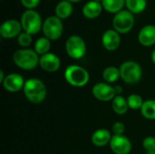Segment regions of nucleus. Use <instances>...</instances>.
Listing matches in <instances>:
<instances>
[{
	"mask_svg": "<svg viewBox=\"0 0 155 154\" xmlns=\"http://www.w3.org/2000/svg\"><path fill=\"white\" fill-rule=\"evenodd\" d=\"M23 91L26 99L35 104L44 102L47 93L45 84L38 78H30L26 80Z\"/></svg>",
	"mask_w": 155,
	"mask_h": 154,
	"instance_id": "nucleus-1",
	"label": "nucleus"
},
{
	"mask_svg": "<svg viewBox=\"0 0 155 154\" xmlns=\"http://www.w3.org/2000/svg\"><path fill=\"white\" fill-rule=\"evenodd\" d=\"M39 60L38 54L35 50L28 48L18 49L13 54V62L15 64L18 68L25 71L35 69L39 64Z\"/></svg>",
	"mask_w": 155,
	"mask_h": 154,
	"instance_id": "nucleus-2",
	"label": "nucleus"
},
{
	"mask_svg": "<svg viewBox=\"0 0 155 154\" xmlns=\"http://www.w3.org/2000/svg\"><path fill=\"white\" fill-rule=\"evenodd\" d=\"M65 81L74 87H83L89 82L90 75L86 69L77 64L67 66L64 71Z\"/></svg>",
	"mask_w": 155,
	"mask_h": 154,
	"instance_id": "nucleus-3",
	"label": "nucleus"
},
{
	"mask_svg": "<svg viewBox=\"0 0 155 154\" xmlns=\"http://www.w3.org/2000/svg\"><path fill=\"white\" fill-rule=\"evenodd\" d=\"M20 23L23 30L30 34H37L43 28L44 24L40 14L34 9H26L23 12L20 18Z\"/></svg>",
	"mask_w": 155,
	"mask_h": 154,
	"instance_id": "nucleus-4",
	"label": "nucleus"
},
{
	"mask_svg": "<svg viewBox=\"0 0 155 154\" xmlns=\"http://www.w3.org/2000/svg\"><path fill=\"white\" fill-rule=\"evenodd\" d=\"M121 78L128 84L139 83L143 77V69L141 65L134 61L124 62L120 66Z\"/></svg>",
	"mask_w": 155,
	"mask_h": 154,
	"instance_id": "nucleus-5",
	"label": "nucleus"
},
{
	"mask_svg": "<svg viewBox=\"0 0 155 154\" xmlns=\"http://www.w3.org/2000/svg\"><path fill=\"white\" fill-rule=\"evenodd\" d=\"M42 30L45 37L48 38L50 41L59 39L64 32V25L62 19H60L56 15L48 16L44 21Z\"/></svg>",
	"mask_w": 155,
	"mask_h": 154,
	"instance_id": "nucleus-6",
	"label": "nucleus"
},
{
	"mask_svg": "<svg viewBox=\"0 0 155 154\" xmlns=\"http://www.w3.org/2000/svg\"><path fill=\"white\" fill-rule=\"evenodd\" d=\"M134 25V14L129 10H122L114 15L113 19V26L119 34H127Z\"/></svg>",
	"mask_w": 155,
	"mask_h": 154,
	"instance_id": "nucleus-7",
	"label": "nucleus"
},
{
	"mask_svg": "<svg viewBox=\"0 0 155 154\" xmlns=\"http://www.w3.org/2000/svg\"><path fill=\"white\" fill-rule=\"evenodd\" d=\"M65 51L71 58L75 60L81 59L86 53L85 42L79 35H71L65 42Z\"/></svg>",
	"mask_w": 155,
	"mask_h": 154,
	"instance_id": "nucleus-8",
	"label": "nucleus"
},
{
	"mask_svg": "<svg viewBox=\"0 0 155 154\" xmlns=\"http://www.w3.org/2000/svg\"><path fill=\"white\" fill-rule=\"evenodd\" d=\"M92 93L94 98L102 102H109L116 96L114 88L107 83H98L94 85Z\"/></svg>",
	"mask_w": 155,
	"mask_h": 154,
	"instance_id": "nucleus-9",
	"label": "nucleus"
},
{
	"mask_svg": "<svg viewBox=\"0 0 155 154\" xmlns=\"http://www.w3.org/2000/svg\"><path fill=\"white\" fill-rule=\"evenodd\" d=\"M22 25L20 21L9 19L5 21L0 26V34L3 38L11 39L18 36L22 32Z\"/></svg>",
	"mask_w": 155,
	"mask_h": 154,
	"instance_id": "nucleus-10",
	"label": "nucleus"
},
{
	"mask_svg": "<svg viewBox=\"0 0 155 154\" xmlns=\"http://www.w3.org/2000/svg\"><path fill=\"white\" fill-rule=\"evenodd\" d=\"M110 147L115 154H129L132 151L131 141L124 135H113Z\"/></svg>",
	"mask_w": 155,
	"mask_h": 154,
	"instance_id": "nucleus-11",
	"label": "nucleus"
},
{
	"mask_svg": "<svg viewBox=\"0 0 155 154\" xmlns=\"http://www.w3.org/2000/svg\"><path fill=\"white\" fill-rule=\"evenodd\" d=\"M25 81L24 77L18 74H9L5 76L4 82L2 83L4 88L10 93H16L24 89Z\"/></svg>",
	"mask_w": 155,
	"mask_h": 154,
	"instance_id": "nucleus-12",
	"label": "nucleus"
},
{
	"mask_svg": "<svg viewBox=\"0 0 155 154\" xmlns=\"http://www.w3.org/2000/svg\"><path fill=\"white\" fill-rule=\"evenodd\" d=\"M39 65L43 70L49 73H54L60 68L61 60L56 54L53 53H47L44 55H41L39 60Z\"/></svg>",
	"mask_w": 155,
	"mask_h": 154,
	"instance_id": "nucleus-13",
	"label": "nucleus"
},
{
	"mask_svg": "<svg viewBox=\"0 0 155 154\" xmlns=\"http://www.w3.org/2000/svg\"><path fill=\"white\" fill-rule=\"evenodd\" d=\"M102 44L104 47L108 51L116 50L121 44L120 34L114 29L106 30L102 36Z\"/></svg>",
	"mask_w": 155,
	"mask_h": 154,
	"instance_id": "nucleus-14",
	"label": "nucleus"
},
{
	"mask_svg": "<svg viewBox=\"0 0 155 154\" xmlns=\"http://www.w3.org/2000/svg\"><path fill=\"white\" fill-rule=\"evenodd\" d=\"M138 40L143 46L149 47L155 44V25H147L143 26L138 34Z\"/></svg>",
	"mask_w": 155,
	"mask_h": 154,
	"instance_id": "nucleus-15",
	"label": "nucleus"
},
{
	"mask_svg": "<svg viewBox=\"0 0 155 154\" xmlns=\"http://www.w3.org/2000/svg\"><path fill=\"white\" fill-rule=\"evenodd\" d=\"M112 137L113 135L108 130L98 129L92 134L91 141H92V143L96 147H104L108 143L110 144Z\"/></svg>",
	"mask_w": 155,
	"mask_h": 154,
	"instance_id": "nucleus-16",
	"label": "nucleus"
},
{
	"mask_svg": "<svg viewBox=\"0 0 155 154\" xmlns=\"http://www.w3.org/2000/svg\"><path fill=\"white\" fill-rule=\"evenodd\" d=\"M103 8L102 3L91 0L83 6V14L88 19H94L101 15Z\"/></svg>",
	"mask_w": 155,
	"mask_h": 154,
	"instance_id": "nucleus-17",
	"label": "nucleus"
},
{
	"mask_svg": "<svg viewBox=\"0 0 155 154\" xmlns=\"http://www.w3.org/2000/svg\"><path fill=\"white\" fill-rule=\"evenodd\" d=\"M73 11H74V7H73L72 3L66 0L60 1L54 8L55 15L59 17L60 19L68 18L73 14Z\"/></svg>",
	"mask_w": 155,
	"mask_h": 154,
	"instance_id": "nucleus-18",
	"label": "nucleus"
},
{
	"mask_svg": "<svg viewBox=\"0 0 155 154\" xmlns=\"http://www.w3.org/2000/svg\"><path fill=\"white\" fill-rule=\"evenodd\" d=\"M112 108L116 114L123 115V114L126 113L129 109L127 99H125L122 95H116L113 100Z\"/></svg>",
	"mask_w": 155,
	"mask_h": 154,
	"instance_id": "nucleus-19",
	"label": "nucleus"
},
{
	"mask_svg": "<svg viewBox=\"0 0 155 154\" xmlns=\"http://www.w3.org/2000/svg\"><path fill=\"white\" fill-rule=\"evenodd\" d=\"M125 5V0H103L102 5L104 10L112 14H117L123 10Z\"/></svg>",
	"mask_w": 155,
	"mask_h": 154,
	"instance_id": "nucleus-20",
	"label": "nucleus"
},
{
	"mask_svg": "<svg viewBox=\"0 0 155 154\" xmlns=\"http://www.w3.org/2000/svg\"><path fill=\"white\" fill-rule=\"evenodd\" d=\"M103 78L107 84L115 83L119 78H121L120 69L115 66H108L103 72Z\"/></svg>",
	"mask_w": 155,
	"mask_h": 154,
	"instance_id": "nucleus-21",
	"label": "nucleus"
},
{
	"mask_svg": "<svg viewBox=\"0 0 155 154\" xmlns=\"http://www.w3.org/2000/svg\"><path fill=\"white\" fill-rule=\"evenodd\" d=\"M127 9L133 14L142 13L147 5L146 0H125Z\"/></svg>",
	"mask_w": 155,
	"mask_h": 154,
	"instance_id": "nucleus-22",
	"label": "nucleus"
},
{
	"mask_svg": "<svg viewBox=\"0 0 155 154\" xmlns=\"http://www.w3.org/2000/svg\"><path fill=\"white\" fill-rule=\"evenodd\" d=\"M142 115L148 120H155V100L144 101L141 109Z\"/></svg>",
	"mask_w": 155,
	"mask_h": 154,
	"instance_id": "nucleus-23",
	"label": "nucleus"
},
{
	"mask_svg": "<svg viewBox=\"0 0 155 154\" xmlns=\"http://www.w3.org/2000/svg\"><path fill=\"white\" fill-rule=\"evenodd\" d=\"M50 48H51V41L46 37H40L35 43V49L34 50L38 54L44 55V54L49 53Z\"/></svg>",
	"mask_w": 155,
	"mask_h": 154,
	"instance_id": "nucleus-24",
	"label": "nucleus"
},
{
	"mask_svg": "<svg viewBox=\"0 0 155 154\" xmlns=\"http://www.w3.org/2000/svg\"><path fill=\"white\" fill-rule=\"evenodd\" d=\"M127 103H128L129 108H131L133 110H138V109L141 110L144 101L143 100L141 95L136 94V93H133V94L128 96Z\"/></svg>",
	"mask_w": 155,
	"mask_h": 154,
	"instance_id": "nucleus-25",
	"label": "nucleus"
},
{
	"mask_svg": "<svg viewBox=\"0 0 155 154\" xmlns=\"http://www.w3.org/2000/svg\"><path fill=\"white\" fill-rule=\"evenodd\" d=\"M32 41H33V38H32V34L23 31L18 36H17V42H18V44L21 46V47H24V48H26L28 47L31 44H32Z\"/></svg>",
	"mask_w": 155,
	"mask_h": 154,
	"instance_id": "nucleus-26",
	"label": "nucleus"
},
{
	"mask_svg": "<svg viewBox=\"0 0 155 154\" xmlns=\"http://www.w3.org/2000/svg\"><path fill=\"white\" fill-rule=\"evenodd\" d=\"M143 147L148 154H155V137L148 136L143 141Z\"/></svg>",
	"mask_w": 155,
	"mask_h": 154,
	"instance_id": "nucleus-27",
	"label": "nucleus"
},
{
	"mask_svg": "<svg viewBox=\"0 0 155 154\" xmlns=\"http://www.w3.org/2000/svg\"><path fill=\"white\" fill-rule=\"evenodd\" d=\"M114 135H124L125 131V126L122 122H115L112 127Z\"/></svg>",
	"mask_w": 155,
	"mask_h": 154,
	"instance_id": "nucleus-28",
	"label": "nucleus"
},
{
	"mask_svg": "<svg viewBox=\"0 0 155 154\" xmlns=\"http://www.w3.org/2000/svg\"><path fill=\"white\" fill-rule=\"evenodd\" d=\"M21 3L25 8L34 9L35 7H36L39 5L40 0H21Z\"/></svg>",
	"mask_w": 155,
	"mask_h": 154,
	"instance_id": "nucleus-29",
	"label": "nucleus"
},
{
	"mask_svg": "<svg viewBox=\"0 0 155 154\" xmlns=\"http://www.w3.org/2000/svg\"><path fill=\"white\" fill-rule=\"evenodd\" d=\"M114 88V91H115V94L116 95H120L123 93V88H122L121 85H116Z\"/></svg>",
	"mask_w": 155,
	"mask_h": 154,
	"instance_id": "nucleus-30",
	"label": "nucleus"
},
{
	"mask_svg": "<svg viewBox=\"0 0 155 154\" xmlns=\"http://www.w3.org/2000/svg\"><path fill=\"white\" fill-rule=\"evenodd\" d=\"M5 76H6V75H5L4 71H3V70H1V71H0V83H3V82H4V80H5Z\"/></svg>",
	"mask_w": 155,
	"mask_h": 154,
	"instance_id": "nucleus-31",
	"label": "nucleus"
},
{
	"mask_svg": "<svg viewBox=\"0 0 155 154\" xmlns=\"http://www.w3.org/2000/svg\"><path fill=\"white\" fill-rule=\"evenodd\" d=\"M152 61H153V63L155 64V48L154 50L153 51V53H152Z\"/></svg>",
	"mask_w": 155,
	"mask_h": 154,
	"instance_id": "nucleus-32",
	"label": "nucleus"
},
{
	"mask_svg": "<svg viewBox=\"0 0 155 154\" xmlns=\"http://www.w3.org/2000/svg\"><path fill=\"white\" fill-rule=\"evenodd\" d=\"M66 1H68V2H70V3H77V2H80V1H82V0H66Z\"/></svg>",
	"mask_w": 155,
	"mask_h": 154,
	"instance_id": "nucleus-33",
	"label": "nucleus"
},
{
	"mask_svg": "<svg viewBox=\"0 0 155 154\" xmlns=\"http://www.w3.org/2000/svg\"><path fill=\"white\" fill-rule=\"evenodd\" d=\"M94 1H96V2H99V3H102V1H103V0H94Z\"/></svg>",
	"mask_w": 155,
	"mask_h": 154,
	"instance_id": "nucleus-34",
	"label": "nucleus"
}]
</instances>
